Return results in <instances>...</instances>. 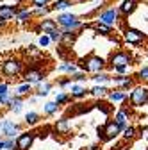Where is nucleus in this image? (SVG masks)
I'll use <instances>...</instances> for the list:
<instances>
[{"label":"nucleus","instance_id":"obj_1","mask_svg":"<svg viewBox=\"0 0 148 150\" xmlns=\"http://www.w3.org/2000/svg\"><path fill=\"white\" fill-rule=\"evenodd\" d=\"M55 22H57V25L63 27V30H77V29H80L84 25L82 20H79V16L71 14V13H61V14H57Z\"/></svg>","mask_w":148,"mask_h":150},{"label":"nucleus","instance_id":"obj_2","mask_svg":"<svg viewBox=\"0 0 148 150\" xmlns=\"http://www.w3.org/2000/svg\"><path fill=\"white\" fill-rule=\"evenodd\" d=\"M105 68V59L100 55H89L82 61V70L89 71V73H97V71H104Z\"/></svg>","mask_w":148,"mask_h":150},{"label":"nucleus","instance_id":"obj_3","mask_svg":"<svg viewBox=\"0 0 148 150\" xmlns=\"http://www.w3.org/2000/svg\"><path fill=\"white\" fill-rule=\"evenodd\" d=\"M23 71V63L20 61V59H14V57H11V59H6L4 63H2V73L4 75H7V77H18Z\"/></svg>","mask_w":148,"mask_h":150},{"label":"nucleus","instance_id":"obj_4","mask_svg":"<svg viewBox=\"0 0 148 150\" xmlns=\"http://www.w3.org/2000/svg\"><path fill=\"white\" fill-rule=\"evenodd\" d=\"M128 100H130L132 107H143L148 104V88H143V86H137L132 89L130 97H128Z\"/></svg>","mask_w":148,"mask_h":150},{"label":"nucleus","instance_id":"obj_5","mask_svg":"<svg viewBox=\"0 0 148 150\" xmlns=\"http://www.w3.org/2000/svg\"><path fill=\"white\" fill-rule=\"evenodd\" d=\"M144 32L143 30H139V29H132V27H128V29H125V32H123V40H125V43H128V45H141L143 41H144Z\"/></svg>","mask_w":148,"mask_h":150},{"label":"nucleus","instance_id":"obj_6","mask_svg":"<svg viewBox=\"0 0 148 150\" xmlns=\"http://www.w3.org/2000/svg\"><path fill=\"white\" fill-rule=\"evenodd\" d=\"M34 139H36V132H34V130H29V132H20V134L14 138L16 150H29L32 146Z\"/></svg>","mask_w":148,"mask_h":150},{"label":"nucleus","instance_id":"obj_7","mask_svg":"<svg viewBox=\"0 0 148 150\" xmlns=\"http://www.w3.org/2000/svg\"><path fill=\"white\" fill-rule=\"evenodd\" d=\"M23 79L25 82H30L32 86H38L41 81H45V71H41L39 68H29L23 71Z\"/></svg>","mask_w":148,"mask_h":150},{"label":"nucleus","instance_id":"obj_8","mask_svg":"<svg viewBox=\"0 0 148 150\" xmlns=\"http://www.w3.org/2000/svg\"><path fill=\"white\" fill-rule=\"evenodd\" d=\"M0 129H2V136L6 138H16L20 134V125L14 123L13 120H2L0 122Z\"/></svg>","mask_w":148,"mask_h":150},{"label":"nucleus","instance_id":"obj_9","mask_svg":"<svg viewBox=\"0 0 148 150\" xmlns=\"http://www.w3.org/2000/svg\"><path fill=\"white\" fill-rule=\"evenodd\" d=\"M118 18H120V11L114 9V7H111L107 11H104L100 16H98V22L105 23V25H111V27H114L118 23Z\"/></svg>","mask_w":148,"mask_h":150},{"label":"nucleus","instance_id":"obj_10","mask_svg":"<svg viewBox=\"0 0 148 150\" xmlns=\"http://www.w3.org/2000/svg\"><path fill=\"white\" fill-rule=\"evenodd\" d=\"M109 63H111V66H121V64H128V66H130V63H132V55L128 54V52L120 50V52H114L113 55H111Z\"/></svg>","mask_w":148,"mask_h":150},{"label":"nucleus","instance_id":"obj_11","mask_svg":"<svg viewBox=\"0 0 148 150\" xmlns=\"http://www.w3.org/2000/svg\"><path fill=\"white\" fill-rule=\"evenodd\" d=\"M125 127H121V125H118L116 122H107L105 123V127H104V130H105V141H111V139H114L121 130H123Z\"/></svg>","mask_w":148,"mask_h":150},{"label":"nucleus","instance_id":"obj_12","mask_svg":"<svg viewBox=\"0 0 148 150\" xmlns=\"http://www.w3.org/2000/svg\"><path fill=\"white\" fill-rule=\"evenodd\" d=\"M16 7L13 6H0V25H4L7 22H11L13 18L16 16Z\"/></svg>","mask_w":148,"mask_h":150},{"label":"nucleus","instance_id":"obj_13","mask_svg":"<svg viewBox=\"0 0 148 150\" xmlns=\"http://www.w3.org/2000/svg\"><path fill=\"white\" fill-rule=\"evenodd\" d=\"M136 7H137V0H123L121 6L118 7V11H120V14L128 16V14H132L136 11Z\"/></svg>","mask_w":148,"mask_h":150},{"label":"nucleus","instance_id":"obj_14","mask_svg":"<svg viewBox=\"0 0 148 150\" xmlns=\"http://www.w3.org/2000/svg\"><path fill=\"white\" fill-rule=\"evenodd\" d=\"M73 41H75V30H63V36H61V45L64 48H70L73 45Z\"/></svg>","mask_w":148,"mask_h":150},{"label":"nucleus","instance_id":"obj_15","mask_svg":"<svg viewBox=\"0 0 148 150\" xmlns=\"http://www.w3.org/2000/svg\"><path fill=\"white\" fill-rule=\"evenodd\" d=\"M9 109L13 111V112H22V109H23V102H22V97L20 95H14V97H11V100H9Z\"/></svg>","mask_w":148,"mask_h":150},{"label":"nucleus","instance_id":"obj_16","mask_svg":"<svg viewBox=\"0 0 148 150\" xmlns=\"http://www.w3.org/2000/svg\"><path fill=\"white\" fill-rule=\"evenodd\" d=\"M128 118H130V111H128V109H121V111L116 112L114 122H116L118 125H121V127H127V120H128Z\"/></svg>","mask_w":148,"mask_h":150},{"label":"nucleus","instance_id":"obj_17","mask_svg":"<svg viewBox=\"0 0 148 150\" xmlns=\"http://www.w3.org/2000/svg\"><path fill=\"white\" fill-rule=\"evenodd\" d=\"M70 95L75 97V98H84L87 95V89L80 84H71V89H70Z\"/></svg>","mask_w":148,"mask_h":150},{"label":"nucleus","instance_id":"obj_18","mask_svg":"<svg viewBox=\"0 0 148 150\" xmlns=\"http://www.w3.org/2000/svg\"><path fill=\"white\" fill-rule=\"evenodd\" d=\"M107 98H109V102H123V100H127V95L121 89H116V91H107Z\"/></svg>","mask_w":148,"mask_h":150},{"label":"nucleus","instance_id":"obj_19","mask_svg":"<svg viewBox=\"0 0 148 150\" xmlns=\"http://www.w3.org/2000/svg\"><path fill=\"white\" fill-rule=\"evenodd\" d=\"M107 88H105V84H97V86H93L89 89V93L93 97H97V98H102V97H107Z\"/></svg>","mask_w":148,"mask_h":150},{"label":"nucleus","instance_id":"obj_20","mask_svg":"<svg viewBox=\"0 0 148 150\" xmlns=\"http://www.w3.org/2000/svg\"><path fill=\"white\" fill-rule=\"evenodd\" d=\"M54 29H57V22L55 20H50V18H45V20H41V23H39V30H43V32H50V30H54Z\"/></svg>","mask_w":148,"mask_h":150},{"label":"nucleus","instance_id":"obj_21","mask_svg":"<svg viewBox=\"0 0 148 150\" xmlns=\"http://www.w3.org/2000/svg\"><path fill=\"white\" fill-rule=\"evenodd\" d=\"M57 70L59 71H66V73H70V75H73L75 71H79V66L75 64V63H61L59 66H57Z\"/></svg>","mask_w":148,"mask_h":150},{"label":"nucleus","instance_id":"obj_22","mask_svg":"<svg viewBox=\"0 0 148 150\" xmlns=\"http://www.w3.org/2000/svg\"><path fill=\"white\" fill-rule=\"evenodd\" d=\"M70 7H71V2H70V0H54L50 9H55V11H66V9H70Z\"/></svg>","mask_w":148,"mask_h":150},{"label":"nucleus","instance_id":"obj_23","mask_svg":"<svg viewBox=\"0 0 148 150\" xmlns=\"http://www.w3.org/2000/svg\"><path fill=\"white\" fill-rule=\"evenodd\" d=\"M16 20L20 22V23H25V22H29L30 18H32V11L30 9H22V11H16Z\"/></svg>","mask_w":148,"mask_h":150},{"label":"nucleus","instance_id":"obj_24","mask_svg":"<svg viewBox=\"0 0 148 150\" xmlns=\"http://www.w3.org/2000/svg\"><path fill=\"white\" fill-rule=\"evenodd\" d=\"M50 89H52V84L41 81V82L38 84V91H36V95H38V97H47L48 93H50Z\"/></svg>","mask_w":148,"mask_h":150},{"label":"nucleus","instance_id":"obj_25","mask_svg":"<svg viewBox=\"0 0 148 150\" xmlns=\"http://www.w3.org/2000/svg\"><path fill=\"white\" fill-rule=\"evenodd\" d=\"M57 111H59V105L55 104V100H52V102H47V104L43 105V112H45V115H48V116H54Z\"/></svg>","mask_w":148,"mask_h":150},{"label":"nucleus","instance_id":"obj_26","mask_svg":"<svg viewBox=\"0 0 148 150\" xmlns=\"http://www.w3.org/2000/svg\"><path fill=\"white\" fill-rule=\"evenodd\" d=\"M111 30H113V27H111V25H105V23H102V22L97 20V23H95V32L104 34V36H109Z\"/></svg>","mask_w":148,"mask_h":150},{"label":"nucleus","instance_id":"obj_27","mask_svg":"<svg viewBox=\"0 0 148 150\" xmlns=\"http://www.w3.org/2000/svg\"><path fill=\"white\" fill-rule=\"evenodd\" d=\"M30 91H32V84L30 82H23V84H20V86L14 89V95L23 97V95H27V93H30Z\"/></svg>","mask_w":148,"mask_h":150},{"label":"nucleus","instance_id":"obj_28","mask_svg":"<svg viewBox=\"0 0 148 150\" xmlns=\"http://www.w3.org/2000/svg\"><path fill=\"white\" fill-rule=\"evenodd\" d=\"M93 81H95V84H107V82H111V75H107L104 71H97Z\"/></svg>","mask_w":148,"mask_h":150},{"label":"nucleus","instance_id":"obj_29","mask_svg":"<svg viewBox=\"0 0 148 150\" xmlns=\"http://www.w3.org/2000/svg\"><path fill=\"white\" fill-rule=\"evenodd\" d=\"M38 122H39V115L36 111H29L27 115H25V123L27 125H36Z\"/></svg>","mask_w":148,"mask_h":150},{"label":"nucleus","instance_id":"obj_30","mask_svg":"<svg viewBox=\"0 0 148 150\" xmlns=\"http://www.w3.org/2000/svg\"><path fill=\"white\" fill-rule=\"evenodd\" d=\"M55 130H57V132H63V134H66L68 130H70V123H68V120H59L57 123H55Z\"/></svg>","mask_w":148,"mask_h":150},{"label":"nucleus","instance_id":"obj_31","mask_svg":"<svg viewBox=\"0 0 148 150\" xmlns=\"http://www.w3.org/2000/svg\"><path fill=\"white\" fill-rule=\"evenodd\" d=\"M50 43H52L50 36H48L47 32H43V34L39 36V40H38V47H39V48H47V47H48Z\"/></svg>","mask_w":148,"mask_h":150},{"label":"nucleus","instance_id":"obj_32","mask_svg":"<svg viewBox=\"0 0 148 150\" xmlns=\"http://www.w3.org/2000/svg\"><path fill=\"white\" fill-rule=\"evenodd\" d=\"M48 36H50V40H52L54 43H59V41H61V36H63V30L54 29V30H50V32H48Z\"/></svg>","mask_w":148,"mask_h":150},{"label":"nucleus","instance_id":"obj_33","mask_svg":"<svg viewBox=\"0 0 148 150\" xmlns=\"http://www.w3.org/2000/svg\"><path fill=\"white\" fill-rule=\"evenodd\" d=\"M111 70L114 71V75H127V73H128V64H121V66H111Z\"/></svg>","mask_w":148,"mask_h":150},{"label":"nucleus","instance_id":"obj_34","mask_svg":"<svg viewBox=\"0 0 148 150\" xmlns=\"http://www.w3.org/2000/svg\"><path fill=\"white\" fill-rule=\"evenodd\" d=\"M70 98H71V95H66V93H59V95L55 97V104H57V105H63V104L70 102Z\"/></svg>","mask_w":148,"mask_h":150},{"label":"nucleus","instance_id":"obj_35","mask_svg":"<svg viewBox=\"0 0 148 150\" xmlns=\"http://www.w3.org/2000/svg\"><path fill=\"white\" fill-rule=\"evenodd\" d=\"M50 13V7H34L32 9V16H45Z\"/></svg>","mask_w":148,"mask_h":150},{"label":"nucleus","instance_id":"obj_36","mask_svg":"<svg viewBox=\"0 0 148 150\" xmlns=\"http://www.w3.org/2000/svg\"><path fill=\"white\" fill-rule=\"evenodd\" d=\"M134 136H136V129L134 127H125L123 129V138L125 139H132Z\"/></svg>","mask_w":148,"mask_h":150},{"label":"nucleus","instance_id":"obj_37","mask_svg":"<svg viewBox=\"0 0 148 150\" xmlns=\"http://www.w3.org/2000/svg\"><path fill=\"white\" fill-rule=\"evenodd\" d=\"M32 7H47L50 4V0H30Z\"/></svg>","mask_w":148,"mask_h":150},{"label":"nucleus","instance_id":"obj_38","mask_svg":"<svg viewBox=\"0 0 148 150\" xmlns=\"http://www.w3.org/2000/svg\"><path fill=\"white\" fill-rule=\"evenodd\" d=\"M71 81H77V82H84L86 81V75L82 73V71H75L71 75Z\"/></svg>","mask_w":148,"mask_h":150},{"label":"nucleus","instance_id":"obj_39","mask_svg":"<svg viewBox=\"0 0 148 150\" xmlns=\"http://www.w3.org/2000/svg\"><path fill=\"white\" fill-rule=\"evenodd\" d=\"M4 141H6V148H4V150H14V148H16L14 138H7V139H4Z\"/></svg>","mask_w":148,"mask_h":150},{"label":"nucleus","instance_id":"obj_40","mask_svg":"<svg viewBox=\"0 0 148 150\" xmlns=\"http://www.w3.org/2000/svg\"><path fill=\"white\" fill-rule=\"evenodd\" d=\"M27 55H32V57H36V55H39V48L36 45H30L29 50H27Z\"/></svg>","mask_w":148,"mask_h":150},{"label":"nucleus","instance_id":"obj_41","mask_svg":"<svg viewBox=\"0 0 148 150\" xmlns=\"http://www.w3.org/2000/svg\"><path fill=\"white\" fill-rule=\"evenodd\" d=\"M9 100H11L9 91H7V93H4V95H0V105H7V104H9Z\"/></svg>","mask_w":148,"mask_h":150},{"label":"nucleus","instance_id":"obj_42","mask_svg":"<svg viewBox=\"0 0 148 150\" xmlns=\"http://www.w3.org/2000/svg\"><path fill=\"white\" fill-rule=\"evenodd\" d=\"M139 79L141 81H148V66H143L139 70Z\"/></svg>","mask_w":148,"mask_h":150},{"label":"nucleus","instance_id":"obj_43","mask_svg":"<svg viewBox=\"0 0 148 150\" xmlns=\"http://www.w3.org/2000/svg\"><path fill=\"white\" fill-rule=\"evenodd\" d=\"M97 136H98V139L105 141V130H104V127H98L97 129Z\"/></svg>","mask_w":148,"mask_h":150},{"label":"nucleus","instance_id":"obj_44","mask_svg":"<svg viewBox=\"0 0 148 150\" xmlns=\"http://www.w3.org/2000/svg\"><path fill=\"white\" fill-rule=\"evenodd\" d=\"M68 86H71V77L64 79V81H59V88H68Z\"/></svg>","mask_w":148,"mask_h":150},{"label":"nucleus","instance_id":"obj_45","mask_svg":"<svg viewBox=\"0 0 148 150\" xmlns=\"http://www.w3.org/2000/svg\"><path fill=\"white\" fill-rule=\"evenodd\" d=\"M7 91H9V86L6 82H2L0 84V95H4V93H7Z\"/></svg>","mask_w":148,"mask_h":150},{"label":"nucleus","instance_id":"obj_46","mask_svg":"<svg viewBox=\"0 0 148 150\" xmlns=\"http://www.w3.org/2000/svg\"><path fill=\"white\" fill-rule=\"evenodd\" d=\"M141 136L148 139V127H143V129H141Z\"/></svg>","mask_w":148,"mask_h":150},{"label":"nucleus","instance_id":"obj_47","mask_svg":"<svg viewBox=\"0 0 148 150\" xmlns=\"http://www.w3.org/2000/svg\"><path fill=\"white\" fill-rule=\"evenodd\" d=\"M6 148V141L4 139H0V150H4Z\"/></svg>","mask_w":148,"mask_h":150},{"label":"nucleus","instance_id":"obj_48","mask_svg":"<svg viewBox=\"0 0 148 150\" xmlns=\"http://www.w3.org/2000/svg\"><path fill=\"white\" fill-rule=\"evenodd\" d=\"M87 150H98V148H97V146H95V145H91V146H89V148H87Z\"/></svg>","mask_w":148,"mask_h":150},{"label":"nucleus","instance_id":"obj_49","mask_svg":"<svg viewBox=\"0 0 148 150\" xmlns=\"http://www.w3.org/2000/svg\"><path fill=\"white\" fill-rule=\"evenodd\" d=\"M0 136H2V129H0Z\"/></svg>","mask_w":148,"mask_h":150},{"label":"nucleus","instance_id":"obj_50","mask_svg":"<svg viewBox=\"0 0 148 150\" xmlns=\"http://www.w3.org/2000/svg\"><path fill=\"white\" fill-rule=\"evenodd\" d=\"M77 2H82V0H77Z\"/></svg>","mask_w":148,"mask_h":150}]
</instances>
